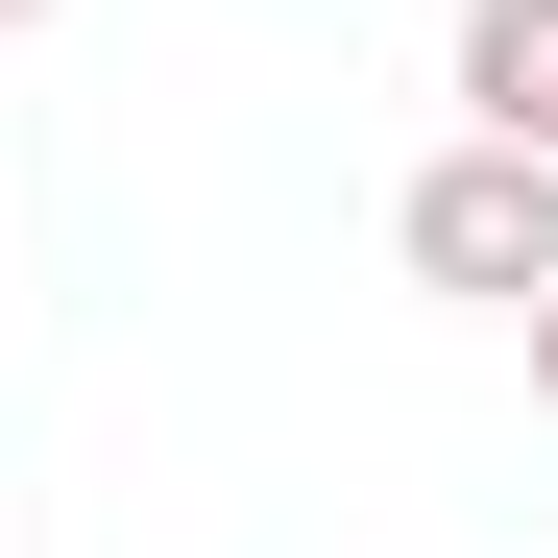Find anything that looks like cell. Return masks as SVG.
Segmentation results:
<instances>
[{
    "instance_id": "obj_1",
    "label": "cell",
    "mask_w": 558,
    "mask_h": 558,
    "mask_svg": "<svg viewBox=\"0 0 558 558\" xmlns=\"http://www.w3.org/2000/svg\"><path fill=\"white\" fill-rule=\"evenodd\" d=\"M389 267H413V292H461V316H534V292H558V170L461 122L413 195H389Z\"/></svg>"
},
{
    "instance_id": "obj_2",
    "label": "cell",
    "mask_w": 558,
    "mask_h": 558,
    "mask_svg": "<svg viewBox=\"0 0 558 558\" xmlns=\"http://www.w3.org/2000/svg\"><path fill=\"white\" fill-rule=\"evenodd\" d=\"M437 98L486 122V146H534V170H558V0H461V49H437Z\"/></svg>"
},
{
    "instance_id": "obj_4",
    "label": "cell",
    "mask_w": 558,
    "mask_h": 558,
    "mask_svg": "<svg viewBox=\"0 0 558 558\" xmlns=\"http://www.w3.org/2000/svg\"><path fill=\"white\" fill-rule=\"evenodd\" d=\"M25 25H49V0H0V49H25Z\"/></svg>"
},
{
    "instance_id": "obj_3",
    "label": "cell",
    "mask_w": 558,
    "mask_h": 558,
    "mask_svg": "<svg viewBox=\"0 0 558 558\" xmlns=\"http://www.w3.org/2000/svg\"><path fill=\"white\" fill-rule=\"evenodd\" d=\"M534 389H558V292H534Z\"/></svg>"
}]
</instances>
